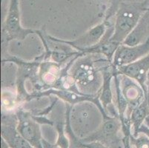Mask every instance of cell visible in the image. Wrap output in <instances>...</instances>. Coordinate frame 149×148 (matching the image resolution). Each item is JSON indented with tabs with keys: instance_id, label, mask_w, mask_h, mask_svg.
I'll use <instances>...</instances> for the list:
<instances>
[{
	"instance_id": "6da1fadb",
	"label": "cell",
	"mask_w": 149,
	"mask_h": 148,
	"mask_svg": "<svg viewBox=\"0 0 149 148\" xmlns=\"http://www.w3.org/2000/svg\"><path fill=\"white\" fill-rule=\"evenodd\" d=\"M98 114H102L99 108L90 101H84L72 106L70 113V123L74 134L86 138L97 130L102 122H96Z\"/></svg>"
},
{
	"instance_id": "7a4b0ae2",
	"label": "cell",
	"mask_w": 149,
	"mask_h": 148,
	"mask_svg": "<svg viewBox=\"0 0 149 148\" xmlns=\"http://www.w3.org/2000/svg\"><path fill=\"white\" fill-rule=\"evenodd\" d=\"M122 130V122L119 116L103 118L102 122L96 131L86 138L79 139L82 142H100L108 148H125L124 136L120 135Z\"/></svg>"
},
{
	"instance_id": "3957f363",
	"label": "cell",
	"mask_w": 149,
	"mask_h": 148,
	"mask_svg": "<svg viewBox=\"0 0 149 148\" xmlns=\"http://www.w3.org/2000/svg\"><path fill=\"white\" fill-rule=\"evenodd\" d=\"M145 10L147 9L131 4L121 7L116 14L113 25V33L111 40L119 44H123L136 27Z\"/></svg>"
},
{
	"instance_id": "277c9868",
	"label": "cell",
	"mask_w": 149,
	"mask_h": 148,
	"mask_svg": "<svg viewBox=\"0 0 149 148\" xmlns=\"http://www.w3.org/2000/svg\"><path fill=\"white\" fill-rule=\"evenodd\" d=\"M42 61L41 56L38 57L33 62H25L12 56H6L2 58V62L13 63L18 67L16 79V90L19 99L22 103L29 101L30 93L25 89V81L27 79H30L33 85L36 82Z\"/></svg>"
},
{
	"instance_id": "5b68a950",
	"label": "cell",
	"mask_w": 149,
	"mask_h": 148,
	"mask_svg": "<svg viewBox=\"0 0 149 148\" xmlns=\"http://www.w3.org/2000/svg\"><path fill=\"white\" fill-rule=\"evenodd\" d=\"M79 57L74 62L70 67L72 70L69 71L79 91L84 88L94 89L96 85H98V75L100 73L97 60H93L90 57Z\"/></svg>"
},
{
	"instance_id": "8992f818",
	"label": "cell",
	"mask_w": 149,
	"mask_h": 148,
	"mask_svg": "<svg viewBox=\"0 0 149 148\" xmlns=\"http://www.w3.org/2000/svg\"><path fill=\"white\" fill-rule=\"evenodd\" d=\"M16 114L18 119L17 130L19 133L34 148H44L40 124L33 119L31 113L20 108Z\"/></svg>"
},
{
	"instance_id": "52a82bcc",
	"label": "cell",
	"mask_w": 149,
	"mask_h": 148,
	"mask_svg": "<svg viewBox=\"0 0 149 148\" xmlns=\"http://www.w3.org/2000/svg\"><path fill=\"white\" fill-rule=\"evenodd\" d=\"M149 54V37L144 42L134 46L121 44L113 56L112 65L116 69L128 65Z\"/></svg>"
},
{
	"instance_id": "ba28073f",
	"label": "cell",
	"mask_w": 149,
	"mask_h": 148,
	"mask_svg": "<svg viewBox=\"0 0 149 148\" xmlns=\"http://www.w3.org/2000/svg\"><path fill=\"white\" fill-rule=\"evenodd\" d=\"M117 78L122 93L128 103L126 117L128 119L132 110L136 108L145 98H147V95L141 85L134 79L118 73Z\"/></svg>"
},
{
	"instance_id": "9c48e42d",
	"label": "cell",
	"mask_w": 149,
	"mask_h": 148,
	"mask_svg": "<svg viewBox=\"0 0 149 148\" xmlns=\"http://www.w3.org/2000/svg\"><path fill=\"white\" fill-rule=\"evenodd\" d=\"M111 24H109V22L108 21H105L92 28L91 29L74 40L68 41L60 39L59 40L65 44L71 46L77 51L82 54L84 51L100 43L105 36Z\"/></svg>"
},
{
	"instance_id": "30bf717a",
	"label": "cell",
	"mask_w": 149,
	"mask_h": 148,
	"mask_svg": "<svg viewBox=\"0 0 149 148\" xmlns=\"http://www.w3.org/2000/svg\"><path fill=\"white\" fill-rule=\"evenodd\" d=\"M116 71L120 74L127 76L137 81L147 95L146 82L149 73V54L136 62L119 67L116 69Z\"/></svg>"
},
{
	"instance_id": "8fae6325",
	"label": "cell",
	"mask_w": 149,
	"mask_h": 148,
	"mask_svg": "<svg viewBox=\"0 0 149 148\" xmlns=\"http://www.w3.org/2000/svg\"><path fill=\"white\" fill-rule=\"evenodd\" d=\"M149 37V8L139 19L136 27L128 35L123 44L134 46L144 42Z\"/></svg>"
},
{
	"instance_id": "7c38bea8",
	"label": "cell",
	"mask_w": 149,
	"mask_h": 148,
	"mask_svg": "<svg viewBox=\"0 0 149 148\" xmlns=\"http://www.w3.org/2000/svg\"><path fill=\"white\" fill-rule=\"evenodd\" d=\"M149 116V105L147 98H145L136 108L131 111L129 116V121L131 127V135L136 136L138 130L144 123L146 118Z\"/></svg>"
},
{
	"instance_id": "4fadbf2b",
	"label": "cell",
	"mask_w": 149,
	"mask_h": 148,
	"mask_svg": "<svg viewBox=\"0 0 149 148\" xmlns=\"http://www.w3.org/2000/svg\"><path fill=\"white\" fill-rule=\"evenodd\" d=\"M23 103L20 101L17 90L10 88H2V112L16 113Z\"/></svg>"
},
{
	"instance_id": "5bb4252c",
	"label": "cell",
	"mask_w": 149,
	"mask_h": 148,
	"mask_svg": "<svg viewBox=\"0 0 149 148\" xmlns=\"http://www.w3.org/2000/svg\"><path fill=\"white\" fill-rule=\"evenodd\" d=\"M54 126L56 127L58 135L55 147H58L59 148H69L70 142L66 135L67 133L65 130V117L64 122L56 121V122H54Z\"/></svg>"
},
{
	"instance_id": "9a60e30c",
	"label": "cell",
	"mask_w": 149,
	"mask_h": 148,
	"mask_svg": "<svg viewBox=\"0 0 149 148\" xmlns=\"http://www.w3.org/2000/svg\"><path fill=\"white\" fill-rule=\"evenodd\" d=\"M129 142L132 148H149V138L143 133H139L136 136L131 135Z\"/></svg>"
},
{
	"instance_id": "2e32d148",
	"label": "cell",
	"mask_w": 149,
	"mask_h": 148,
	"mask_svg": "<svg viewBox=\"0 0 149 148\" xmlns=\"http://www.w3.org/2000/svg\"><path fill=\"white\" fill-rule=\"evenodd\" d=\"M69 136L70 137V138H72L73 141H74V144H75L76 146L77 147L80 148H108L106 145H105L104 144L101 143L100 142H97V141H94V142H82L81 141H79L78 139L77 136H76L75 134L74 133H70L68 134Z\"/></svg>"
},
{
	"instance_id": "e0dca14e",
	"label": "cell",
	"mask_w": 149,
	"mask_h": 148,
	"mask_svg": "<svg viewBox=\"0 0 149 148\" xmlns=\"http://www.w3.org/2000/svg\"><path fill=\"white\" fill-rule=\"evenodd\" d=\"M144 124L149 127V116L146 119V120L144 122Z\"/></svg>"
}]
</instances>
